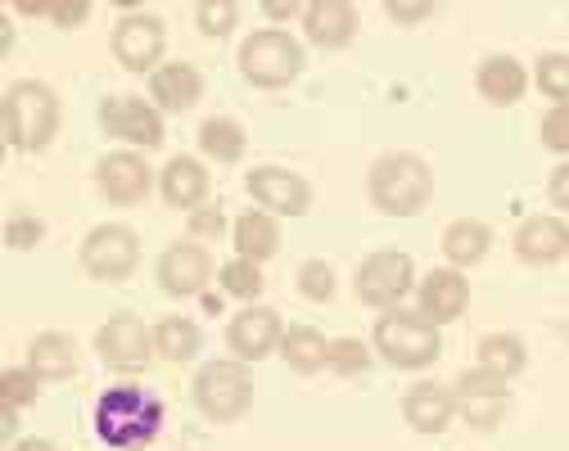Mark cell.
I'll return each mask as SVG.
<instances>
[{
	"instance_id": "1",
	"label": "cell",
	"mask_w": 569,
	"mask_h": 451,
	"mask_svg": "<svg viewBox=\"0 0 569 451\" xmlns=\"http://www.w3.org/2000/svg\"><path fill=\"white\" fill-rule=\"evenodd\" d=\"M159 429H163V402L136 384H118L96 402V433L118 451L154 442Z\"/></svg>"
},
{
	"instance_id": "2",
	"label": "cell",
	"mask_w": 569,
	"mask_h": 451,
	"mask_svg": "<svg viewBox=\"0 0 569 451\" xmlns=\"http://www.w3.org/2000/svg\"><path fill=\"white\" fill-rule=\"evenodd\" d=\"M430 190H435V177L416 154H385L376 168H371V199L380 212L389 217H411L430 203Z\"/></svg>"
},
{
	"instance_id": "3",
	"label": "cell",
	"mask_w": 569,
	"mask_h": 451,
	"mask_svg": "<svg viewBox=\"0 0 569 451\" xmlns=\"http://www.w3.org/2000/svg\"><path fill=\"white\" fill-rule=\"evenodd\" d=\"M0 122H6V140L14 149H46L54 127H59V104L50 96V87L41 82H19L10 87L6 96V113H0Z\"/></svg>"
},
{
	"instance_id": "4",
	"label": "cell",
	"mask_w": 569,
	"mask_h": 451,
	"mask_svg": "<svg viewBox=\"0 0 569 451\" xmlns=\"http://www.w3.org/2000/svg\"><path fill=\"white\" fill-rule=\"evenodd\" d=\"M299 68H303V50L290 32H280V28H267V32H253L240 50V72L253 82V87H290L299 78Z\"/></svg>"
},
{
	"instance_id": "5",
	"label": "cell",
	"mask_w": 569,
	"mask_h": 451,
	"mask_svg": "<svg viewBox=\"0 0 569 451\" xmlns=\"http://www.w3.org/2000/svg\"><path fill=\"white\" fill-rule=\"evenodd\" d=\"M376 348L385 361L402 365V370H420V365H430L439 357V330L425 321V317H407V312H389L380 317L376 325Z\"/></svg>"
},
{
	"instance_id": "6",
	"label": "cell",
	"mask_w": 569,
	"mask_h": 451,
	"mask_svg": "<svg viewBox=\"0 0 569 451\" xmlns=\"http://www.w3.org/2000/svg\"><path fill=\"white\" fill-rule=\"evenodd\" d=\"M249 398H253V380L240 361H208L194 380V402L203 415L212 420H236L249 411Z\"/></svg>"
},
{
	"instance_id": "7",
	"label": "cell",
	"mask_w": 569,
	"mask_h": 451,
	"mask_svg": "<svg viewBox=\"0 0 569 451\" xmlns=\"http://www.w3.org/2000/svg\"><path fill=\"white\" fill-rule=\"evenodd\" d=\"M136 258H140V244L127 225H96L82 244V267L96 280H127L136 271Z\"/></svg>"
},
{
	"instance_id": "8",
	"label": "cell",
	"mask_w": 569,
	"mask_h": 451,
	"mask_svg": "<svg viewBox=\"0 0 569 451\" xmlns=\"http://www.w3.org/2000/svg\"><path fill=\"white\" fill-rule=\"evenodd\" d=\"M411 289V258L407 253H371L358 267V298L371 308H393Z\"/></svg>"
},
{
	"instance_id": "9",
	"label": "cell",
	"mask_w": 569,
	"mask_h": 451,
	"mask_svg": "<svg viewBox=\"0 0 569 451\" xmlns=\"http://www.w3.org/2000/svg\"><path fill=\"white\" fill-rule=\"evenodd\" d=\"M457 407L475 429H492L507 411V380L492 370H466L457 380Z\"/></svg>"
},
{
	"instance_id": "10",
	"label": "cell",
	"mask_w": 569,
	"mask_h": 451,
	"mask_svg": "<svg viewBox=\"0 0 569 451\" xmlns=\"http://www.w3.org/2000/svg\"><path fill=\"white\" fill-rule=\"evenodd\" d=\"M100 122H104L109 136L131 140V144H146V149H154V144L163 140V122H159V113H154L146 100H131V96H113V100H104Z\"/></svg>"
},
{
	"instance_id": "11",
	"label": "cell",
	"mask_w": 569,
	"mask_h": 451,
	"mask_svg": "<svg viewBox=\"0 0 569 451\" xmlns=\"http://www.w3.org/2000/svg\"><path fill=\"white\" fill-rule=\"evenodd\" d=\"M113 54H118V63L131 68V72L154 68L159 54H163V23L150 19V14H131V19H122L118 32H113Z\"/></svg>"
},
{
	"instance_id": "12",
	"label": "cell",
	"mask_w": 569,
	"mask_h": 451,
	"mask_svg": "<svg viewBox=\"0 0 569 451\" xmlns=\"http://www.w3.org/2000/svg\"><path fill=\"white\" fill-rule=\"evenodd\" d=\"M150 343H154V334H146V325H140L136 317H113L109 325H100V334H96V348H100V357L109 361V365H118V370H140L150 361Z\"/></svg>"
},
{
	"instance_id": "13",
	"label": "cell",
	"mask_w": 569,
	"mask_h": 451,
	"mask_svg": "<svg viewBox=\"0 0 569 451\" xmlns=\"http://www.w3.org/2000/svg\"><path fill=\"white\" fill-rule=\"evenodd\" d=\"M249 194H253L262 208L284 212V217H303L308 203H312L308 181L295 177V172H280V168H258V172L249 177Z\"/></svg>"
},
{
	"instance_id": "14",
	"label": "cell",
	"mask_w": 569,
	"mask_h": 451,
	"mask_svg": "<svg viewBox=\"0 0 569 451\" xmlns=\"http://www.w3.org/2000/svg\"><path fill=\"white\" fill-rule=\"evenodd\" d=\"M212 275V258L199 249V244H172L163 258H159V284L177 298H190L208 284Z\"/></svg>"
},
{
	"instance_id": "15",
	"label": "cell",
	"mask_w": 569,
	"mask_h": 451,
	"mask_svg": "<svg viewBox=\"0 0 569 451\" xmlns=\"http://www.w3.org/2000/svg\"><path fill=\"white\" fill-rule=\"evenodd\" d=\"M470 303V284L461 271H435L430 280L420 284V317L430 325H448L466 312Z\"/></svg>"
},
{
	"instance_id": "16",
	"label": "cell",
	"mask_w": 569,
	"mask_h": 451,
	"mask_svg": "<svg viewBox=\"0 0 569 451\" xmlns=\"http://www.w3.org/2000/svg\"><path fill=\"white\" fill-rule=\"evenodd\" d=\"M280 339H284V334H280V317L267 312V308L240 312V317L231 321V330H227V343H231V352H236L240 361H262Z\"/></svg>"
},
{
	"instance_id": "17",
	"label": "cell",
	"mask_w": 569,
	"mask_h": 451,
	"mask_svg": "<svg viewBox=\"0 0 569 451\" xmlns=\"http://www.w3.org/2000/svg\"><path fill=\"white\" fill-rule=\"evenodd\" d=\"M96 181H100L109 203H136V199H146V190H150V168L140 163L136 154H109V159H100Z\"/></svg>"
},
{
	"instance_id": "18",
	"label": "cell",
	"mask_w": 569,
	"mask_h": 451,
	"mask_svg": "<svg viewBox=\"0 0 569 451\" xmlns=\"http://www.w3.org/2000/svg\"><path fill=\"white\" fill-rule=\"evenodd\" d=\"M452 407H457V398H452L448 389H439V384H416V389L407 393V402H402V415H407V424H411L416 433H439V429H448Z\"/></svg>"
},
{
	"instance_id": "19",
	"label": "cell",
	"mask_w": 569,
	"mask_h": 451,
	"mask_svg": "<svg viewBox=\"0 0 569 451\" xmlns=\"http://www.w3.org/2000/svg\"><path fill=\"white\" fill-rule=\"evenodd\" d=\"M303 28L317 46H343L358 32V10H352L348 0H317V6H308Z\"/></svg>"
},
{
	"instance_id": "20",
	"label": "cell",
	"mask_w": 569,
	"mask_h": 451,
	"mask_svg": "<svg viewBox=\"0 0 569 451\" xmlns=\"http://www.w3.org/2000/svg\"><path fill=\"white\" fill-rule=\"evenodd\" d=\"M569 249V231L556 217H529L516 235V253L525 262H556Z\"/></svg>"
},
{
	"instance_id": "21",
	"label": "cell",
	"mask_w": 569,
	"mask_h": 451,
	"mask_svg": "<svg viewBox=\"0 0 569 451\" xmlns=\"http://www.w3.org/2000/svg\"><path fill=\"white\" fill-rule=\"evenodd\" d=\"M150 91H154L159 109L181 113V109H190V104L199 100L203 82H199V72H194L190 63H168V68H159L154 78H150Z\"/></svg>"
},
{
	"instance_id": "22",
	"label": "cell",
	"mask_w": 569,
	"mask_h": 451,
	"mask_svg": "<svg viewBox=\"0 0 569 451\" xmlns=\"http://www.w3.org/2000/svg\"><path fill=\"white\" fill-rule=\"evenodd\" d=\"M28 361H32L37 380H73L78 348H73V339H63V334H37L32 348H28Z\"/></svg>"
},
{
	"instance_id": "23",
	"label": "cell",
	"mask_w": 569,
	"mask_h": 451,
	"mask_svg": "<svg viewBox=\"0 0 569 451\" xmlns=\"http://www.w3.org/2000/svg\"><path fill=\"white\" fill-rule=\"evenodd\" d=\"M479 91H483V100H492V104H516L520 96H525V68L516 63V59H507V54H492V59H483L479 63Z\"/></svg>"
},
{
	"instance_id": "24",
	"label": "cell",
	"mask_w": 569,
	"mask_h": 451,
	"mask_svg": "<svg viewBox=\"0 0 569 451\" xmlns=\"http://www.w3.org/2000/svg\"><path fill=\"white\" fill-rule=\"evenodd\" d=\"M203 194H208V172H203L194 159H186V154L172 159L168 172H163V199H168L172 208H199Z\"/></svg>"
},
{
	"instance_id": "25",
	"label": "cell",
	"mask_w": 569,
	"mask_h": 451,
	"mask_svg": "<svg viewBox=\"0 0 569 451\" xmlns=\"http://www.w3.org/2000/svg\"><path fill=\"white\" fill-rule=\"evenodd\" d=\"M236 249L244 262H262L280 249V231H276V221L267 212H244L236 221Z\"/></svg>"
},
{
	"instance_id": "26",
	"label": "cell",
	"mask_w": 569,
	"mask_h": 451,
	"mask_svg": "<svg viewBox=\"0 0 569 451\" xmlns=\"http://www.w3.org/2000/svg\"><path fill=\"white\" fill-rule=\"evenodd\" d=\"M280 352H284V361H290L295 370H303V374H312V370H321L330 361V343L312 325H295L290 334L280 339Z\"/></svg>"
},
{
	"instance_id": "27",
	"label": "cell",
	"mask_w": 569,
	"mask_h": 451,
	"mask_svg": "<svg viewBox=\"0 0 569 451\" xmlns=\"http://www.w3.org/2000/svg\"><path fill=\"white\" fill-rule=\"evenodd\" d=\"M479 365L511 380V374L525 370V343L516 334H488V339H479Z\"/></svg>"
},
{
	"instance_id": "28",
	"label": "cell",
	"mask_w": 569,
	"mask_h": 451,
	"mask_svg": "<svg viewBox=\"0 0 569 451\" xmlns=\"http://www.w3.org/2000/svg\"><path fill=\"white\" fill-rule=\"evenodd\" d=\"M199 144H203V154H212L218 163H236L244 154V131L231 118H208L199 127Z\"/></svg>"
},
{
	"instance_id": "29",
	"label": "cell",
	"mask_w": 569,
	"mask_h": 451,
	"mask_svg": "<svg viewBox=\"0 0 569 451\" xmlns=\"http://www.w3.org/2000/svg\"><path fill=\"white\" fill-rule=\"evenodd\" d=\"M443 253L457 262V267H470L488 253V225L483 221H452L448 235H443Z\"/></svg>"
},
{
	"instance_id": "30",
	"label": "cell",
	"mask_w": 569,
	"mask_h": 451,
	"mask_svg": "<svg viewBox=\"0 0 569 451\" xmlns=\"http://www.w3.org/2000/svg\"><path fill=\"white\" fill-rule=\"evenodd\" d=\"M154 348H159L168 361H190V357L199 352V330H194L190 321H181V317H168V321H159V330H154Z\"/></svg>"
},
{
	"instance_id": "31",
	"label": "cell",
	"mask_w": 569,
	"mask_h": 451,
	"mask_svg": "<svg viewBox=\"0 0 569 451\" xmlns=\"http://www.w3.org/2000/svg\"><path fill=\"white\" fill-rule=\"evenodd\" d=\"M218 275H222V284H227V293H236V298H258V293H262V271H258V262L236 258V262H227Z\"/></svg>"
},
{
	"instance_id": "32",
	"label": "cell",
	"mask_w": 569,
	"mask_h": 451,
	"mask_svg": "<svg viewBox=\"0 0 569 451\" xmlns=\"http://www.w3.org/2000/svg\"><path fill=\"white\" fill-rule=\"evenodd\" d=\"M538 87L551 100H569V54H542L538 59Z\"/></svg>"
},
{
	"instance_id": "33",
	"label": "cell",
	"mask_w": 569,
	"mask_h": 451,
	"mask_svg": "<svg viewBox=\"0 0 569 451\" xmlns=\"http://www.w3.org/2000/svg\"><path fill=\"white\" fill-rule=\"evenodd\" d=\"M0 402L14 407V411L37 402V374L32 370H6L0 374Z\"/></svg>"
},
{
	"instance_id": "34",
	"label": "cell",
	"mask_w": 569,
	"mask_h": 451,
	"mask_svg": "<svg viewBox=\"0 0 569 451\" xmlns=\"http://www.w3.org/2000/svg\"><path fill=\"white\" fill-rule=\"evenodd\" d=\"M199 14V32H208V37H227L231 28H236V6L231 0H203V6L194 10Z\"/></svg>"
},
{
	"instance_id": "35",
	"label": "cell",
	"mask_w": 569,
	"mask_h": 451,
	"mask_svg": "<svg viewBox=\"0 0 569 451\" xmlns=\"http://www.w3.org/2000/svg\"><path fill=\"white\" fill-rule=\"evenodd\" d=\"M367 348H362V339H335L330 343V365L339 370V374H358V370H367Z\"/></svg>"
},
{
	"instance_id": "36",
	"label": "cell",
	"mask_w": 569,
	"mask_h": 451,
	"mask_svg": "<svg viewBox=\"0 0 569 451\" xmlns=\"http://www.w3.org/2000/svg\"><path fill=\"white\" fill-rule=\"evenodd\" d=\"M299 289H303L308 298H317V303H326V298L335 293V271H330L326 262H303V271H299Z\"/></svg>"
},
{
	"instance_id": "37",
	"label": "cell",
	"mask_w": 569,
	"mask_h": 451,
	"mask_svg": "<svg viewBox=\"0 0 569 451\" xmlns=\"http://www.w3.org/2000/svg\"><path fill=\"white\" fill-rule=\"evenodd\" d=\"M542 144L556 149V154H565V149H569V104H560V109H551L542 118Z\"/></svg>"
},
{
	"instance_id": "38",
	"label": "cell",
	"mask_w": 569,
	"mask_h": 451,
	"mask_svg": "<svg viewBox=\"0 0 569 451\" xmlns=\"http://www.w3.org/2000/svg\"><path fill=\"white\" fill-rule=\"evenodd\" d=\"M41 235H46V225H41L37 217H14V221L6 225V244H10V249H32Z\"/></svg>"
},
{
	"instance_id": "39",
	"label": "cell",
	"mask_w": 569,
	"mask_h": 451,
	"mask_svg": "<svg viewBox=\"0 0 569 451\" xmlns=\"http://www.w3.org/2000/svg\"><path fill=\"white\" fill-rule=\"evenodd\" d=\"M87 10H91L87 0H73V6H68V0H54V10H50V14H54V23L73 28V23H82V19H87Z\"/></svg>"
},
{
	"instance_id": "40",
	"label": "cell",
	"mask_w": 569,
	"mask_h": 451,
	"mask_svg": "<svg viewBox=\"0 0 569 451\" xmlns=\"http://www.w3.org/2000/svg\"><path fill=\"white\" fill-rule=\"evenodd\" d=\"M190 231H194V235H218V231H222V212H218V208H203V212H194Z\"/></svg>"
},
{
	"instance_id": "41",
	"label": "cell",
	"mask_w": 569,
	"mask_h": 451,
	"mask_svg": "<svg viewBox=\"0 0 569 451\" xmlns=\"http://www.w3.org/2000/svg\"><path fill=\"white\" fill-rule=\"evenodd\" d=\"M393 19H402V23H416V19H425V14H430L435 6H425V0H420V6H402V0H389V6H385Z\"/></svg>"
},
{
	"instance_id": "42",
	"label": "cell",
	"mask_w": 569,
	"mask_h": 451,
	"mask_svg": "<svg viewBox=\"0 0 569 451\" xmlns=\"http://www.w3.org/2000/svg\"><path fill=\"white\" fill-rule=\"evenodd\" d=\"M551 203H560V208H569V163L551 177Z\"/></svg>"
},
{
	"instance_id": "43",
	"label": "cell",
	"mask_w": 569,
	"mask_h": 451,
	"mask_svg": "<svg viewBox=\"0 0 569 451\" xmlns=\"http://www.w3.org/2000/svg\"><path fill=\"white\" fill-rule=\"evenodd\" d=\"M267 14L271 19H284V14H295V6H290V0H267Z\"/></svg>"
},
{
	"instance_id": "44",
	"label": "cell",
	"mask_w": 569,
	"mask_h": 451,
	"mask_svg": "<svg viewBox=\"0 0 569 451\" xmlns=\"http://www.w3.org/2000/svg\"><path fill=\"white\" fill-rule=\"evenodd\" d=\"M14 451H54V447H50L46 438H28V442H19Z\"/></svg>"
}]
</instances>
